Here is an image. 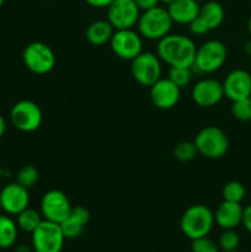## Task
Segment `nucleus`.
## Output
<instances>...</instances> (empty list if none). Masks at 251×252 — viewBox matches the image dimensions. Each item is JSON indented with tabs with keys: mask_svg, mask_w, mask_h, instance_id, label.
Masks as SVG:
<instances>
[{
	"mask_svg": "<svg viewBox=\"0 0 251 252\" xmlns=\"http://www.w3.org/2000/svg\"><path fill=\"white\" fill-rule=\"evenodd\" d=\"M197 46L193 39L184 34H167L157 41V53L160 61L171 68H191L193 66Z\"/></svg>",
	"mask_w": 251,
	"mask_h": 252,
	"instance_id": "1",
	"label": "nucleus"
},
{
	"mask_svg": "<svg viewBox=\"0 0 251 252\" xmlns=\"http://www.w3.org/2000/svg\"><path fill=\"white\" fill-rule=\"evenodd\" d=\"M214 225V213L204 204H193L182 213L180 229L191 240L208 236Z\"/></svg>",
	"mask_w": 251,
	"mask_h": 252,
	"instance_id": "2",
	"label": "nucleus"
},
{
	"mask_svg": "<svg viewBox=\"0 0 251 252\" xmlns=\"http://www.w3.org/2000/svg\"><path fill=\"white\" fill-rule=\"evenodd\" d=\"M172 24L174 22L167 12V9L157 5L140 12L137 26L138 32L143 38L149 41H160L170 33Z\"/></svg>",
	"mask_w": 251,
	"mask_h": 252,
	"instance_id": "3",
	"label": "nucleus"
},
{
	"mask_svg": "<svg viewBox=\"0 0 251 252\" xmlns=\"http://www.w3.org/2000/svg\"><path fill=\"white\" fill-rule=\"evenodd\" d=\"M226 58L228 49L225 44L218 39H209L197 47L192 69L199 74H212L225 64Z\"/></svg>",
	"mask_w": 251,
	"mask_h": 252,
	"instance_id": "4",
	"label": "nucleus"
},
{
	"mask_svg": "<svg viewBox=\"0 0 251 252\" xmlns=\"http://www.w3.org/2000/svg\"><path fill=\"white\" fill-rule=\"evenodd\" d=\"M194 145L198 154L208 159H219L228 153L229 139L228 135L220 128L206 127L197 133L194 138Z\"/></svg>",
	"mask_w": 251,
	"mask_h": 252,
	"instance_id": "5",
	"label": "nucleus"
},
{
	"mask_svg": "<svg viewBox=\"0 0 251 252\" xmlns=\"http://www.w3.org/2000/svg\"><path fill=\"white\" fill-rule=\"evenodd\" d=\"M22 62L31 73L44 75L53 70L56 65V56L48 44L43 42H32L25 47L22 52Z\"/></svg>",
	"mask_w": 251,
	"mask_h": 252,
	"instance_id": "6",
	"label": "nucleus"
},
{
	"mask_svg": "<svg viewBox=\"0 0 251 252\" xmlns=\"http://www.w3.org/2000/svg\"><path fill=\"white\" fill-rule=\"evenodd\" d=\"M130 62V73L139 85L150 88L161 78V62L157 54L152 52H142Z\"/></svg>",
	"mask_w": 251,
	"mask_h": 252,
	"instance_id": "7",
	"label": "nucleus"
},
{
	"mask_svg": "<svg viewBox=\"0 0 251 252\" xmlns=\"http://www.w3.org/2000/svg\"><path fill=\"white\" fill-rule=\"evenodd\" d=\"M10 120L12 126L20 132H36L42 125L43 115L36 102L30 100H21L12 106L10 111Z\"/></svg>",
	"mask_w": 251,
	"mask_h": 252,
	"instance_id": "8",
	"label": "nucleus"
},
{
	"mask_svg": "<svg viewBox=\"0 0 251 252\" xmlns=\"http://www.w3.org/2000/svg\"><path fill=\"white\" fill-rule=\"evenodd\" d=\"M31 235L34 252H61L65 240L61 225L48 220L42 221Z\"/></svg>",
	"mask_w": 251,
	"mask_h": 252,
	"instance_id": "9",
	"label": "nucleus"
},
{
	"mask_svg": "<svg viewBox=\"0 0 251 252\" xmlns=\"http://www.w3.org/2000/svg\"><path fill=\"white\" fill-rule=\"evenodd\" d=\"M143 37L133 29L115 30L110 41L111 49L118 58L132 61L143 52Z\"/></svg>",
	"mask_w": 251,
	"mask_h": 252,
	"instance_id": "10",
	"label": "nucleus"
},
{
	"mask_svg": "<svg viewBox=\"0 0 251 252\" xmlns=\"http://www.w3.org/2000/svg\"><path fill=\"white\" fill-rule=\"evenodd\" d=\"M71 204L64 192L51 189L46 192L41 201V214L44 220L61 224L71 212Z\"/></svg>",
	"mask_w": 251,
	"mask_h": 252,
	"instance_id": "11",
	"label": "nucleus"
},
{
	"mask_svg": "<svg viewBox=\"0 0 251 252\" xmlns=\"http://www.w3.org/2000/svg\"><path fill=\"white\" fill-rule=\"evenodd\" d=\"M140 16L134 0H113L107 7V21L115 30L133 29Z\"/></svg>",
	"mask_w": 251,
	"mask_h": 252,
	"instance_id": "12",
	"label": "nucleus"
},
{
	"mask_svg": "<svg viewBox=\"0 0 251 252\" xmlns=\"http://www.w3.org/2000/svg\"><path fill=\"white\" fill-rule=\"evenodd\" d=\"M223 97V83L216 79H201L192 88V100L199 107H213L220 102Z\"/></svg>",
	"mask_w": 251,
	"mask_h": 252,
	"instance_id": "13",
	"label": "nucleus"
},
{
	"mask_svg": "<svg viewBox=\"0 0 251 252\" xmlns=\"http://www.w3.org/2000/svg\"><path fill=\"white\" fill-rule=\"evenodd\" d=\"M181 89L169 78H160L150 86L149 96L153 105L159 110H171L177 105Z\"/></svg>",
	"mask_w": 251,
	"mask_h": 252,
	"instance_id": "14",
	"label": "nucleus"
},
{
	"mask_svg": "<svg viewBox=\"0 0 251 252\" xmlns=\"http://www.w3.org/2000/svg\"><path fill=\"white\" fill-rule=\"evenodd\" d=\"M0 201H1L2 212L9 216H17L20 212L29 207V189L21 186L19 182H10L5 185L0 191Z\"/></svg>",
	"mask_w": 251,
	"mask_h": 252,
	"instance_id": "15",
	"label": "nucleus"
},
{
	"mask_svg": "<svg viewBox=\"0 0 251 252\" xmlns=\"http://www.w3.org/2000/svg\"><path fill=\"white\" fill-rule=\"evenodd\" d=\"M224 97L234 101L243 100L251 96V74L244 69L231 70L223 81Z\"/></svg>",
	"mask_w": 251,
	"mask_h": 252,
	"instance_id": "16",
	"label": "nucleus"
},
{
	"mask_svg": "<svg viewBox=\"0 0 251 252\" xmlns=\"http://www.w3.org/2000/svg\"><path fill=\"white\" fill-rule=\"evenodd\" d=\"M243 212L244 208L240 203L223 201L214 212V223L224 230L235 229L241 224Z\"/></svg>",
	"mask_w": 251,
	"mask_h": 252,
	"instance_id": "17",
	"label": "nucleus"
},
{
	"mask_svg": "<svg viewBox=\"0 0 251 252\" xmlns=\"http://www.w3.org/2000/svg\"><path fill=\"white\" fill-rule=\"evenodd\" d=\"M89 221H90V213L88 209L85 207L78 206L71 208L70 214L59 225L65 239H76L81 235Z\"/></svg>",
	"mask_w": 251,
	"mask_h": 252,
	"instance_id": "18",
	"label": "nucleus"
},
{
	"mask_svg": "<svg viewBox=\"0 0 251 252\" xmlns=\"http://www.w3.org/2000/svg\"><path fill=\"white\" fill-rule=\"evenodd\" d=\"M199 4L197 0H174L167 5V12L172 22L179 25H189L199 15Z\"/></svg>",
	"mask_w": 251,
	"mask_h": 252,
	"instance_id": "19",
	"label": "nucleus"
},
{
	"mask_svg": "<svg viewBox=\"0 0 251 252\" xmlns=\"http://www.w3.org/2000/svg\"><path fill=\"white\" fill-rule=\"evenodd\" d=\"M113 32L115 29L107 20H96L86 27L85 37L89 43L98 47L110 43Z\"/></svg>",
	"mask_w": 251,
	"mask_h": 252,
	"instance_id": "20",
	"label": "nucleus"
},
{
	"mask_svg": "<svg viewBox=\"0 0 251 252\" xmlns=\"http://www.w3.org/2000/svg\"><path fill=\"white\" fill-rule=\"evenodd\" d=\"M199 17L206 22L208 29L216 30L223 24L224 17H225V11L221 4L218 1H207L206 4L199 7Z\"/></svg>",
	"mask_w": 251,
	"mask_h": 252,
	"instance_id": "21",
	"label": "nucleus"
},
{
	"mask_svg": "<svg viewBox=\"0 0 251 252\" xmlns=\"http://www.w3.org/2000/svg\"><path fill=\"white\" fill-rule=\"evenodd\" d=\"M19 228L9 214H0V249H9L15 245Z\"/></svg>",
	"mask_w": 251,
	"mask_h": 252,
	"instance_id": "22",
	"label": "nucleus"
},
{
	"mask_svg": "<svg viewBox=\"0 0 251 252\" xmlns=\"http://www.w3.org/2000/svg\"><path fill=\"white\" fill-rule=\"evenodd\" d=\"M16 217L17 228L29 234L33 233L38 228L39 224L44 220L41 212H37L36 209L29 208V207L22 212H20Z\"/></svg>",
	"mask_w": 251,
	"mask_h": 252,
	"instance_id": "23",
	"label": "nucleus"
},
{
	"mask_svg": "<svg viewBox=\"0 0 251 252\" xmlns=\"http://www.w3.org/2000/svg\"><path fill=\"white\" fill-rule=\"evenodd\" d=\"M246 189L241 182L229 181L224 185L223 187V198L224 201L228 202H235V203H241L243 199L245 198Z\"/></svg>",
	"mask_w": 251,
	"mask_h": 252,
	"instance_id": "24",
	"label": "nucleus"
},
{
	"mask_svg": "<svg viewBox=\"0 0 251 252\" xmlns=\"http://www.w3.org/2000/svg\"><path fill=\"white\" fill-rule=\"evenodd\" d=\"M174 158L180 162H188L196 158L198 154L197 148L193 142H180L175 145L174 148Z\"/></svg>",
	"mask_w": 251,
	"mask_h": 252,
	"instance_id": "25",
	"label": "nucleus"
},
{
	"mask_svg": "<svg viewBox=\"0 0 251 252\" xmlns=\"http://www.w3.org/2000/svg\"><path fill=\"white\" fill-rule=\"evenodd\" d=\"M39 179V172L37 167L33 165H25L24 167L19 170L16 175V182H19L21 186L26 187L27 189L33 187Z\"/></svg>",
	"mask_w": 251,
	"mask_h": 252,
	"instance_id": "26",
	"label": "nucleus"
},
{
	"mask_svg": "<svg viewBox=\"0 0 251 252\" xmlns=\"http://www.w3.org/2000/svg\"><path fill=\"white\" fill-rule=\"evenodd\" d=\"M218 245L223 252L238 250L239 245H240V236L234 229H226L219 236Z\"/></svg>",
	"mask_w": 251,
	"mask_h": 252,
	"instance_id": "27",
	"label": "nucleus"
},
{
	"mask_svg": "<svg viewBox=\"0 0 251 252\" xmlns=\"http://www.w3.org/2000/svg\"><path fill=\"white\" fill-rule=\"evenodd\" d=\"M231 113L236 120L241 121V122L251 121V97L234 101L233 106H231Z\"/></svg>",
	"mask_w": 251,
	"mask_h": 252,
	"instance_id": "28",
	"label": "nucleus"
},
{
	"mask_svg": "<svg viewBox=\"0 0 251 252\" xmlns=\"http://www.w3.org/2000/svg\"><path fill=\"white\" fill-rule=\"evenodd\" d=\"M167 78L176 84L180 89L185 88L191 83L192 79V71L191 68H171L169 71V76Z\"/></svg>",
	"mask_w": 251,
	"mask_h": 252,
	"instance_id": "29",
	"label": "nucleus"
},
{
	"mask_svg": "<svg viewBox=\"0 0 251 252\" xmlns=\"http://www.w3.org/2000/svg\"><path fill=\"white\" fill-rule=\"evenodd\" d=\"M192 252H219V245L208 236L198 238L192 240Z\"/></svg>",
	"mask_w": 251,
	"mask_h": 252,
	"instance_id": "30",
	"label": "nucleus"
},
{
	"mask_svg": "<svg viewBox=\"0 0 251 252\" xmlns=\"http://www.w3.org/2000/svg\"><path fill=\"white\" fill-rule=\"evenodd\" d=\"M188 26L189 31H191V33L194 34V36H204V34H207L211 31V30L208 29V26L206 25V22H204L199 16L196 17Z\"/></svg>",
	"mask_w": 251,
	"mask_h": 252,
	"instance_id": "31",
	"label": "nucleus"
},
{
	"mask_svg": "<svg viewBox=\"0 0 251 252\" xmlns=\"http://www.w3.org/2000/svg\"><path fill=\"white\" fill-rule=\"evenodd\" d=\"M241 224L244 225L245 230L251 234V203L244 208L243 220H241Z\"/></svg>",
	"mask_w": 251,
	"mask_h": 252,
	"instance_id": "32",
	"label": "nucleus"
},
{
	"mask_svg": "<svg viewBox=\"0 0 251 252\" xmlns=\"http://www.w3.org/2000/svg\"><path fill=\"white\" fill-rule=\"evenodd\" d=\"M134 1L140 9V11H145V10L159 5V0H134Z\"/></svg>",
	"mask_w": 251,
	"mask_h": 252,
	"instance_id": "33",
	"label": "nucleus"
},
{
	"mask_svg": "<svg viewBox=\"0 0 251 252\" xmlns=\"http://www.w3.org/2000/svg\"><path fill=\"white\" fill-rule=\"evenodd\" d=\"M89 6L96 7V9H107L113 0H84Z\"/></svg>",
	"mask_w": 251,
	"mask_h": 252,
	"instance_id": "34",
	"label": "nucleus"
},
{
	"mask_svg": "<svg viewBox=\"0 0 251 252\" xmlns=\"http://www.w3.org/2000/svg\"><path fill=\"white\" fill-rule=\"evenodd\" d=\"M32 251H33V248L26 245V244H21V245L16 246L14 250V252H32Z\"/></svg>",
	"mask_w": 251,
	"mask_h": 252,
	"instance_id": "35",
	"label": "nucleus"
},
{
	"mask_svg": "<svg viewBox=\"0 0 251 252\" xmlns=\"http://www.w3.org/2000/svg\"><path fill=\"white\" fill-rule=\"evenodd\" d=\"M5 130H6V121L0 113V138H2V135L5 134Z\"/></svg>",
	"mask_w": 251,
	"mask_h": 252,
	"instance_id": "36",
	"label": "nucleus"
},
{
	"mask_svg": "<svg viewBox=\"0 0 251 252\" xmlns=\"http://www.w3.org/2000/svg\"><path fill=\"white\" fill-rule=\"evenodd\" d=\"M244 52H245L246 56L251 58V39L245 43V46H244Z\"/></svg>",
	"mask_w": 251,
	"mask_h": 252,
	"instance_id": "37",
	"label": "nucleus"
},
{
	"mask_svg": "<svg viewBox=\"0 0 251 252\" xmlns=\"http://www.w3.org/2000/svg\"><path fill=\"white\" fill-rule=\"evenodd\" d=\"M172 1H174V0H159V2H161V4H164V5L171 4Z\"/></svg>",
	"mask_w": 251,
	"mask_h": 252,
	"instance_id": "38",
	"label": "nucleus"
},
{
	"mask_svg": "<svg viewBox=\"0 0 251 252\" xmlns=\"http://www.w3.org/2000/svg\"><path fill=\"white\" fill-rule=\"evenodd\" d=\"M248 30H249V32H250V34H251V16L249 17V20H248Z\"/></svg>",
	"mask_w": 251,
	"mask_h": 252,
	"instance_id": "39",
	"label": "nucleus"
},
{
	"mask_svg": "<svg viewBox=\"0 0 251 252\" xmlns=\"http://www.w3.org/2000/svg\"><path fill=\"white\" fill-rule=\"evenodd\" d=\"M4 4H5V0H0V9L4 6Z\"/></svg>",
	"mask_w": 251,
	"mask_h": 252,
	"instance_id": "40",
	"label": "nucleus"
},
{
	"mask_svg": "<svg viewBox=\"0 0 251 252\" xmlns=\"http://www.w3.org/2000/svg\"><path fill=\"white\" fill-rule=\"evenodd\" d=\"M2 212V207H1V201H0V214H1Z\"/></svg>",
	"mask_w": 251,
	"mask_h": 252,
	"instance_id": "41",
	"label": "nucleus"
},
{
	"mask_svg": "<svg viewBox=\"0 0 251 252\" xmlns=\"http://www.w3.org/2000/svg\"><path fill=\"white\" fill-rule=\"evenodd\" d=\"M225 252H240L239 250H234V251H225Z\"/></svg>",
	"mask_w": 251,
	"mask_h": 252,
	"instance_id": "42",
	"label": "nucleus"
}]
</instances>
